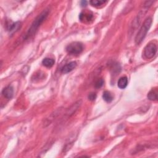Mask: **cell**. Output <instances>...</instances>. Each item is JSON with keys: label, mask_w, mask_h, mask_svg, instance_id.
Listing matches in <instances>:
<instances>
[{"label": "cell", "mask_w": 158, "mask_h": 158, "mask_svg": "<svg viewBox=\"0 0 158 158\" xmlns=\"http://www.w3.org/2000/svg\"><path fill=\"white\" fill-rule=\"evenodd\" d=\"M49 12H50L49 10H48V9H46V10H44L40 14L38 15V16L33 22L31 26H30L29 29L28 30L27 33L25 34V37H24L25 40L30 38L31 37H32L35 34L40 26L41 25V24L46 19L48 14H49Z\"/></svg>", "instance_id": "6da1fadb"}, {"label": "cell", "mask_w": 158, "mask_h": 158, "mask_svg": "<svg viewBox=\"0 0 158 158\" xmlns=\"http://www.w3.org/2000/svg\"><path fill=\"white\" fill-rule=\"evenodd\" d=\"M152 22L153 20L151 17H148V18L144 20L135 38V42L137 45H139V44L143 42L144 38H145L149 29L151 27Z\"/></svg>", "instance_id": "7a4b0ae2"}, {"label": "cell", "mask_w": 158, "mask_h": 158, "mask_svg": "<svg viewBox=\"0 0 158 158\" xmlns=\"http://www.w3.org/2000/svg\"><path fill=\"white\" fill-rule=\"evenodd\" d=\"M83 50L82 43L80 42H72L66 47V51L70 54L77 55L80 54Z\"/></svg>", "instance_id": "3957f363"}, {"label": "cell", "mask_w": 158, "mask_h": 158, "mask_svg": "<svg viewBox=\"0 0 158 158\" xmlns=\"http://www.w3.org/2000/svg\"><path fill=\"white\" fill-rule=\"evenodd\" d=\"M157 52V46L155 43H148L144 49V55L147 59H151L155 56Z\"/></svg>", "instance_id": "277c9868"}, {"label": "cell", "mask_w": 158, "mask_h": 158, "mask_svg": "<svg viewBox=\"0 0 158 158\" xmlns=\"http://www.w3.org/2000/svg\"><path fill=\"white\" fill-rule=\"evenodd\" d=\"M79 19L82 22L89 23L93 20V14L90 11H84L79 15Z\"/></svg>", "instance_id": "5b68a950"}, {"label": "cell", "mask_w": 158, "mask_h": 158, "mask_svg": "<svg viewBox=\"0 0 158 158\" xmlns=\"http://www.w3.org/2000/svg\"><path fill=\"white\" fill-rule=\"evenodd\" d=\"M81 104H82V101L81 100L78 101L74 103L72 106L68 109L66 113H65V114H66V116L68 117H71L77 111V109L80 107Z\"/></svg>", "instance_id": "8992f818"}, {"label": "cell", "mask_w": 158, "mask_h": 158, "mask_svg": "<svg viewBox=\"0 0 158 158\" xmlns=\"http://www.w3.org/2000/svg\"><path fill=\"white\" fill-rule=\"evenodd\" d=\"M77 66V63L76 61H72V62L69 63L67 64H65L64 66L61 69V72L63 74H67L75 69Z\"/></svg>", "instance_id": "52a82bcc"}, {"label": "cell", "mask_w": 158, "mask_h": 158, "mask_svg": "<svg viewBox=\"0 0 158 158\" xmlns=\"http://www.w3.org/2000/svg\"><path fill=\"white\" fill-rule=\"evenodd\" d=\"M2 95L4 98L7 99H11L14 95V90L11 86H7L3 90Z\"/></svg>", "instance_id": "ba28073f"}, {"label": "cell", "mask_w": 158, "mask_h": 158, "mask_svg": "<svg viewBox=\"0 0 158 158\" xmlns=\"http://www.w3.org/2000/svg\"><path fill=\"white\" fill-rule=\"evenodd\" d=\"M127 84H128V78L127 77H122L118 79L117 82L118 87L120 88L121 89H124L127 87Z\"/></svg>", "instance_id": "9c48e42d"}, {"label": "cell", "mask_w": 158, "mask_h": 158, "mask_svg": "<svg viewBox=\"0 0 158 158\" xmlns=\"http://www.w3.org/2000/svg\"><path fill=\"white\" fill-rule=\"evenodd\" d=\"M54 63H55L54 60L51 59V58H46L44 59L42 61V64L44 66H45L48 68H50V67L53 66Z\"/></svg>", "instance_id": "30bf717a"}, {"label": "cell", "mask_w": 158, "mask_h": 158, "mask_svg": "<svg viewBox=\"0 0 158 158\" xmlns=\"http://www.w3.org/2000/svg\"><path fill=\"white\" fill-rule=\"evenodd\" d=\"M20 22H16L14 24H12L10 25H9V27L7 28V30H9L10 32H17V30H18L20 27H21V25H20Z\"/></svg>", "instance_id": "8fae6325"}, {"label": "cell", "mask_w": 158, "mask_h": 158, "mask_svg": "<svg viewBox=\"0 0 158 158\" xmlns=\"http://www.w3.org/2000/svg\"><path fill=\"white\" fill-rule=\"evenodd\" d=\"M147 97L148 99L151 101H157V91L156 90L152 89L148 93Z\"/></svg>", "instance_id": "7c38bea8"}, {"label": "cell", "mask_w": 158, "mask_h": 158, "mask_svg": "<svg viewBox=\"0 0 158 158\" xmlns=\"http://www.w3.org/2000/svg\"><path fill=\"white\" fill-rule=\"evenodd\" d=\"M90 4L91 6L96 7H99L104 6L107 3L106 1H102V0H92L90 1Z\"/></svg>", "instance_id": "4fadbf2b"}, {"label": "cell", "mask_w": 158, "mask_h": 158, "mask_svg": "<svg viewBox=\"0 0 158 158\" xmlns=\"http://www.w3.org/2000/svg\"><path fill=\"white\" fill-rule=\"evenodd\" d=\"M103 98L105 101H106L107 103H111L113 100V96L112 94L108 91L104 92L103 95Z\"/></svg>", "instance_id": "5bb4252c"}, {"label": "cell", "mask_w": 158, "mask_h": 158, "mask_svg": "<svg viewBox=\"0 0 158 158\" xmlns=\"http://www.w3.org/2000/svg\"><path fill=\"white\" fill-rule=\"evenodd\" d=\"M104 85V80L103 78L98 79V80L95 83V87L97 89H99V88L102 87Z\"/></svg>", "instance_id": "9a60e30c"}, {"label": "cell", "mask_w": 158, "mask_h": 158, "mask_svg": "<svg viewBox=\"0 0 158 158\" xmlns=\"http://www.w3.org/2000/svg\"><path fill=\"white\" fill-rule=\"evenodd\" d=\"M96 98V95L94 93H90L89 95V99L90 100V101H95Z\"/></svg>", "instance_id": "2e32d148"}, {"label": "cell", "mask_w": 158, "mask_h": 158, "mask_svg": "<svg viewBox=\"0 0 158 158\" xmlns=\"http://www.w3.org/2000/svg\"><path fill=\"white\" fill-rule=\"evenodd\" d=\"M87 5V1H81V6L82 7L86 6Z\"/></svg>", "instance_id": "e0dca14e"}]
</instances>
